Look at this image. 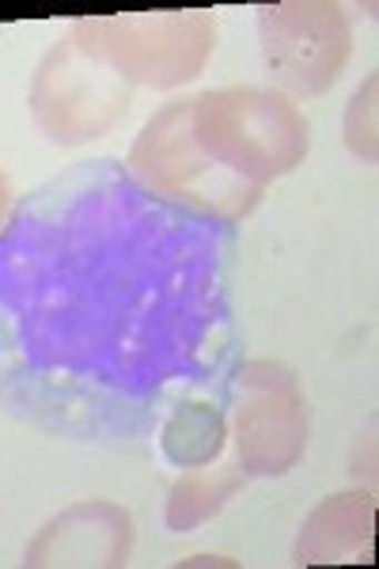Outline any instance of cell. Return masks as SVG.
Wrapping results in <instances>:
<instances>
[{
	"label": "cell",
	"instance_id": "obj_1",
	"mask_svg": "<svg viewBox=\"0 0 379 569\" xmlns=\"http://www.w3.org/2000/svg\"><path fill=\"white\" fill-rule=\"evenodd\" d=\"M308 149V118L289 96L217 88L148 118L129 149V171L163 201L236 224L255 213L273 179L300 168Z\"/></svg>",
	"mask_w": 379,
	"mask_h": 569
},
{
	"label": "cell",
	"instance_id": "obj_2",
	"mask_svg": "<svg viewBox=\"0 0 379 569\" xmlns=\"http://www.w3.org/2000/svg\"><path fill=\"white\" fill-rule=\"evenodd\" d=\"M217 34L209 12H129L77 20L69 39L114 69L129 88L171 91L201 77Z\"/></svg>",
	"mask_w": 379,
	"mask_h": 569
},
{
	"label": "cell",
	"instance_id": "obj_3",
	"mask_svg": "<svg viewBox=\"0 0 379 569\" xmlns=\"http://www.w3.org/2000/svg\"><path fill=\"white\" fill-rule=\"evenodd\" d=\"M133 88L72 39L46 50L31 84V118L53 144H88L126 118Z\"/></svg>",
	"mask_w": 379,
	"mask_h": 569
},
{
	"label": "cell",
	"instance_id": "obj_4",
	"mask_svg": "<svg viewBox=\"0 0 379 569\" xmlns=\"http://www.w3.org/2000/svg\"><path fill=\"white\" fill-rule=\"evenodd\" d=\"M236 456L255 479H281L303 460L311 437L308 399L300 380L281 361H251L239 369L236 383Z\"/></svg>",
	"mask_w": 379,
	"mask_h": 569
},
{
	"label": "cell",
	"instance_id": "obj_5",
	"mask_svg": "<svg viewBox=\"0 0 379 569\" xmlns=\"http://www.w3.org/2000/svg\"><path fill=\"white\" fill-rule=\"evenodd\" d=\"M258 34L281 96H322L353 58V23L338 4L322 0L262 4Z\"/></svg>",
	"mask_w": 379,
	"mask_h": 569
},
{
	"label": "cell",
	"instance_id": "obj_6",
	"mask_svg": "<svg viewBox=\"0 0 379 569\" xmlns=\"http://www.w3.org/2000/svg\"><path fill=\"white\" fill-rule=\"evenodd\" d=\"M133 558V517L114 501H80L31 539V569H122Z\"/></svg>",
	"mask_w": 379,
	"mask_h": 569
},
{
	"label": "cell",
	"instance_id": "obj_7",
	"mask_svg": "<svg viewBox=\"0 0 379 569\" xmlns=\"http://www.w3.org/2000/svg\"><path fill=\"white\" fill-rule=\"evenodd\" d=\"M376 498L368 490L338 493L308 512L296 539V566L372 562Z\"/></svg>",
	"mask_w": 379,
	"mask_h": 569
},
{
	"label": "cell",
	"instance_id": "obj_8",
	"mask_svg": "<svg viewBox=\"0 0 379 569\" xmlns=\"http://www.w3.org/2000/svg\"><path fill=\"white\" fill-rule=\"evenodd\" d=\"M243 482H247L243 467H212V471L201 467L190 479H179L171 486V498H168V528L193 531L198 525H206L209 517H217L236 498Z\"/></svg>",
	"mask_w": 379,
	"mask_h": 569
},
{
	"label": "cell",
	"instance_id": "obj_9",
	"mask_svg": "<svg viewBox=\"0 0 379 569\" xmlns=\"http://www.w3.org/2000/svg\"><path fill=\"white\" fill-rule=\"evenodd\" d=\"M225 418L209 402H187L163 426V456L174 467H209L225 452Z\"/></svg>",
	"mask_w": 379,
	"mask_h": 569
},
{
	"label": "cell",
	"instance_id": "obj_10",
	"mask_svg": "<svg viewBox=\"0 0 379 569\" xmlns=\"http://www.w3.org/2000/svg\"><path fill=\"white\" fill-rule=\"evenodd\" d=\"M346 133H349V149L365 163H376V77H368L365 88L357 91L346 118Z\"/></svg>",
	"mask_w": 379,
	"mask_h": 569
},
{
	"label": "cell",
	"instance_id": "obj_11",
	"mask_svg": "<svg viewBox=\"0 0 379 569\" xmlns=\"http://www.w3.org/2000/svg\"><path fill=\"white\" fill-rule=\"evenodd\" d=\"M8 209H12V187H8V179L0 176V224L8 220Z\"/></svg>",
	"mask_w": 379,
	"mask_h": 569
}]
</instances>
